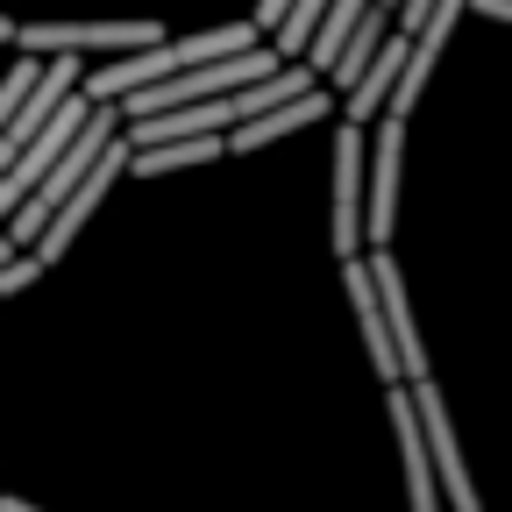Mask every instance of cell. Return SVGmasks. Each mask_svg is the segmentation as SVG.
Returning <instances> with one entry per match:
<instances>
[{
    "label": "cell",
    "mask_w": 512,
    "mask_h": 512,
    "mask_svg": "<svg viewBox=\"0 0 512 512\" xmlns=\"http://www.w3.org/2000/svg\"><path fill=\"white\" fill-rule=\"evenodd\" d=\"M36 72H43V57L36 50H15V72H0V128H8V114L22 107V93L36 86Z\"/></svg>",
    "instance_id": "cell-13"
},
{
    "label": "cell",
    "mask_w": 512,
    "mask_h": 512,
    "mask_svg": "<svg viewBox=\"0 0 512 512\" xmlns=\"http://www.w3.org/2000/svg\"><path fill=\"white\" fill-rule=\"evenodd\" d=\"M342 292L356 306V335H363V363L384 377V384H406L399 377V349H392V328H384V299H377V278H370V256H342Z\"/></svg>",
    "instance_id": "cell-9"
},
{
    "label": "cell",
    "mask_w": 512,
    "mask_h": 512,
    "mask_svg": "<svg viewBox=\"0 0 512 512\" xmlns=\"http://www.w3.org/2000/svg\"><path fill=\"white\" fill-rule=\"evenodd\" d=\"M157 36H164V22H15V50H36V57H50V50H72V57L107 50V57H121V50L157 43Z\"/></svg>",
    "instance_id": "cell-5"
},
{
    "label": "cell",
    "mask_w": 512,
    "mask_h": 512,
    "mask_svg": "<svg viewBox=\"0 0 512 512\" xmlns=\"http://www.w3.org/2000/svg\"><path fill=\"white\" fill-rule=\"evenodd\" d=\"M384 413H392V434H399V463H406V498H413V512H448V498H441V477H434V456H427V434H420V413H413V392H406V384H384Z\"/></svg>",
    "instance_id": "cell-8"
},
{
    "label": "cell",
    "mask_w": 512,
    "mask_h": 512,
    "mask_svg": "<svg viewBox=\"0 0 512 512\" xmlns=\"http://www.w3.org/2000/svg\"><path fill=\"white\" fill-rule=\"evenodd\" d=\"M335 114V93L328 86H306V93H285V100H271L264 114H249V121H235L228 128V150L235 157H249V150H264V143H278V136H299V128H320Z\"/></svg>",
    "instance_id": "cell-7"
},
{
    "label": "cell",
    "mask_w": 512,
    "mask_h": 512,
    "mask_svg": "<svg viewBox=\"0 0 512 512\" xmlns=\"http://www.w3.org/2000/svg\"><path fill=\"white\" fill-rule=\"evenodd\" d=\"M363 256H370V278H377V299H384V328H392V349H399V377H406V384L434 377L427 342H420V320H413V299H406V271H399V256L384 249V242H370Z\"/></svg>",
    "instance_id": "cell-6"
},
{
    "label": "cell",
    "mask_w": 512,
    "mask_h": 512,
    "mask_svg": "<svg viewBox=\"0 0 512 512\" xmlns=\"http://www.w3.org/2000/svg\"><path fill=\"white\" fill-rule=\"evenodd\" d=\"M370 164H363V249L370 242H392V221H399V157H406V114L384 107L370 128Z\"/></svg>",
    "instance_id": "cell-3"
},
{
    "label": "cell",
    "mask_w": 512,
    "mask_h": 512,
    "mask_svg": "<svg viewBox=\"0 0 512 512\" xmlns=\"http://www.w3.org/2000/svg\"><path fill=\"white\" fill-rule=\"evenodd\" d=\"M121 171H128V143L114 136V143H107V150L93 157V171H86V178H79L72 192H64V200L50 207V221H43V228L29 235V256H36V264H43V271H50V264H57V256H64V249H72V235H79V228H86V221L100 214V200H107V192H114V178H121Z\"/></svg>",
    "instance_id": "cell-2"
},
{
    "label": "cell",
    "mask_w": 512,
    "mask_h": 512,
    "mask_svg": "<svg viewBox=\"0 0 512 512\" xmlns=\"http://www.w3.org/2000/svg\"><path fill=\"white\" fill-rule=\"evenodd\" d=\"M249 43H264V36H256V22H221V29H207V36H157V43H143V50L107 57L100 72H79V93H86V100H121V93H136V86H150V79L192 72V64L228 57V50H249Z\"/></svg>",
    "instance_id": "cell-1"
},
{
    "label": "cell",
    "mask_w": 512,
    "mask_h": 512,
    "mask_svg": "<svg viewBox=\"0 0 512 512\" xmlns=\"http://www.w3.org/2000/svg\"><path fill=\"white\" fill-rule=\"evenodd\" d=\"M406 392H413V413H420V434H427V456H434V477H441L448 512H484V498H477V484H470V463H463V448H456V420H448L434 377L406 384Z\"/></svg>",
    "instance_id": "cell-4"
},
{
    "label": "cell",
    "mask_w": 512,
    "mask_h": 512,
    "mask_svg": "<svg viewBox=\"0 0 512 512\" xmlns=\"http://www.w3.org/2000/svg\"><path fill=\"white\" fill-rule=\"evenodd\" d=\"M214 157H228V136H164V143L128 150V171H136V178H171V171L214 164Z\"/></svg>",
    "instance_id": "cell-11"
},
{
    "label": "cell",
    "mask_w": 512,
    "mask_h": 512,
    "mask_svg": "<svg viewBox=\"0 0 512 512\" xmlns=\"http://www.w3.org/2000/svg\"><path fill=\"white\" fill-rule=\"evenodd\" d=\"M320 8H328V0H292V8L278 15V29H271V50L278 57H306V36L320 22Z\"/></svg>",
    "instance_id": "cell-12"
},
{
    "label": "cell",
    "mask_w": 512,
    "mask_h": 512,
    "mask_svg": "<svg viewBox=\"0 0 512 512\" xmlns=\"http://www.w3.org/2000/svg\"><path fill=\"white\" fill-rule=\"evenodd\" d=\"M363 164H370V150H363V128L356 121H342L335 128V256H363Z\"/></svg>",
    "instance_id": "cell-10"
},
{
    "label": "cell",
    "mask_w": 512,
    "mask_h": 512,
    "mask_svg": "<svg viewBox=\"0 0 512 512\" xmlns=\"http://www.w3.org/2000/svg\"><path fill=\"white\" fill-rule=\"evenodd\" d=\"M0 50H15V22L8 15H0Z\"/></svg>",
    "instance_id": "cell-14"
}]
</instances>
